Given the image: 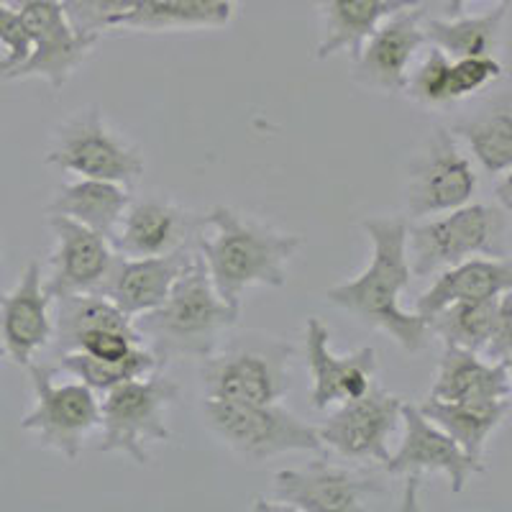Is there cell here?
Instances as JSON below:
<instances>
[{
  "label": "cell",
  "mask_w": 512,
  "mask_h": 512,
  "mask_svg": "<svg viewBox=\"0 0 512 512\" xmlns=\"http://www.w3.org/2000/svg\"><path fill=\"white\" fill-rule=\"evenodd\" d=\"M305 356L313 377L310 402L315 410H328L336 402L354 400L374 384L377 351L367 346L354 354L336 356L331 349V331L318 318H308L305 326Z\"/></svg>",
  "instance_id": "obj_17"
},
{
  "label": "cell",
  "mask_w": 512,
  "mask_h": 512,
  "mask_svg": "<svg viewBox=\"0 0 512 512\" xmlns=\"http://www.w3.org/2000/svg\"><path fill=\"white\" fill-rule=\"evenodd\" d=\"M198 221L192 213L167 198L131 200L116 236V251L123 256L169 254L187 244Z\"/></svg>",
  "instance_id": "obj_20"
},
{
  "label": "cell",
  "mask_w": 512,
  "mask_h": 512,
  "mask_svg": "<svg viewBox=\"0 0 512 512\" xmlns=\"http://www.w3.org/2000/svg\"><path fill=\"white\" fill-rule=\"evenodd\" d=\"M49 228L57 246L49 256L52 277L44 282L47 295L59 300L67 295L103 292L108 274L118 259V251L113 249L111 241L59 213H49Z\"/></svg>",
  "instance_id": "obj_15"
},
{
  "label": "cell",
  "mask_w": 512,
  "mask_h": 512,
  "mask_svg": "<svg viewBox=\"0 0 512 512\" xmlns=\"http://www.w3.org/2000/svg\"><path fill=\"white\" fill-rule=\"evenodd\" d=\"M510 213L500 205L466 203L438 218L408 226V262L413 277H428L446 267L487 256H510Z\"/></svg>",
  "instance_id": "obj_5"
},
{
  "label": "cell",
  "mask_w": 512,
  "mask_h": 512,
  "mask_svg": "<svg viewBox=\"0 0 512 512\" xmlns=\"http://www.w3.org/2000/svg\"><path fill=\"white\" fill-rule=\"evenodd\" d=\"M484 356L495 361H505V364L512 367V290L505 292V297H502L497 326L492 331V338H489Z\"/></svg>",
  "instance_id": "obj_34"
},
{
  "label": "cell",
  "mask_w": 512,
  "mask_h": 512,
  "mask_svg": "<svg viewBox=\"0 0 512 512\" xmlns=\"http://www.w3.org/2000/svg\"><path fill=\"white\" fill-rule=\"evenodd\" d=\"M203 418L213 436L221 438L233 454L251 461L323 448L318 428L277 402L249 405V402L203 400Z\"/></svg>",
  "instance_id": "obj_7"
},
{
  "label": "cell",
  "mask_w": 512,
  "mask_h": 512,
  "mask_svg": "<svg viewBox=\"0 0 512 512\" xmlns=\"http://www.w3.org/2000/svg\"><path fill=\"white\" fill-rule=\"evenodd\" d=\"M3 356H6V351H3V349H0V359H3Z\"/></svg>",
  "instance_id": "obj_37"
},
{
  "label": "cell",
  "mask_w": 512,
  "mask_h": 512,
  "mask_svg": "<svg viewBox=\"0 0 512 512\" xmlns=\"http://www.w3.org/2000/svg\"><path fill=\"white\" fill-rule=\"evenodd\" d=\"M139 0H59L67 24L82 36L98 39L103 31L123 29Z\"/></svg>",
  "instance_id": "obj_30"
},
{
  "label": "cell",
  "mask_w": 512,
  "mask_h": 512,
  "mask_svg": "<svg viewBox=\"0 0 512 512\" xmlns=\"http://www.w3.org/2000/svg\"><path fill=\"white\" fill-rule=\"evenodd\" d=\"M239 313V308L218 295L203 256L195 254L164 303L149 313L136 315L134 326L144 344L167 364L175 356H208L221 344L226 331L239 323Z\"/></svg>",
  "instance_id": "obj_3"
},
{
  "label": "cell",
  "mask_w": 512,
  "mask_h": 512,
  "mask_svg": "<svg viewBox=\"0 0 512 512\" xmlns=\"http://www.w3.org/2000/svg\"><path fill=\"white\" fill-rule=\"evenodd\" d=\"M420 413L454 438L466 454L482 461L489 436L510 413V397L500 400H433L425 397Z\"/></svg>",
  "instance_id": "obj_25"
},
{
  "label": "cell",
  "mask_w": 512,
  "mask_h": 512,
  "mask_svg": "<svg viewBox=\"0 0 512 512\" xmlns=\"http://www.w3.org/2000/svg\"><path fill=\"white\" fill-rule=\"evenodd\" d=\"M24 29L29 34V57L8 72L11 80L39 77L59 90L70 80L72 72L88 59L95 47L93 36H82L67 24L59 0H26L18 8Z\"/></svg>",
  "instance_id": "obj_14"
},
{
  "label": "cell",
  "mask_w": 512,
  "mask_h": 512,
  "mask_svg": "<svg viewBox=\"0 0 512 512\" xmlns=\"http://www.w3.org/2000/svg\"><path fill=\"white\" fill-rule=\"evenodd\" d=\"M502 297L505 292L484 297V300H461V303L446 305L428 320V331L436 333L446 346H459V349L484 354L497 326Z\"/></svg>",
  "instance_id": "obj_27"
},
{
  "label": "cell",
  "mask_w": 512,
  "mask_h": 512,
  "mask_svg": "<svg viewBox=\"0 0 512 512\" xmlns=\"http://www.w3.org/2000/svg\"><path fill=\"white\" fill-rule=\"evenodd\" d=\"M44 159L64 172L118 185H128L144 175L139 149L108 126L98 105L67 118L54 134V144Z\"/></svg>",
  "instance_id": "obj_8"
},
{
  "label": "cell",
  "mask_w": 512,
  "mask_h": 512,
  "mask_svg": "<svg viewBox=\"0 0 512 512\" xmlns=\"http://www.w3.org/2000/svg\"><path fill=\"white\" fill-rule=\"evenodd\" d=\"M203 223L213 233L208 239L198 233V254L228 305L241 310V297L254 285L285 287L287 264L303 246V236L251 221L226 205H216Z\"/></svg>",
  "instance_id": "obj_2"
},
{
  "label": "cell",
  "mask_w": 512,
  "mask_h": 512,
  "mask_svg": "<svg viewBox=\"0 0 512 512\" xmlns=\"http://www.w3.org/2000/svg\"><path fill=\"white\" fill-rule=\"evenodd\" d=\"M100 402V428L103 441L98 451L103 454H126L136 464L152 461L149 443H162L172 438L167 413L180 402L177 382L162 372V367L139 379L116 384L103 392Z\"/></svg>",
  "instance_id": "obj_6"
},
{
  "label": "cell",
  "mask_w": 512,
  "mask_h": 512,
  "mask_svg": "<svg viewBox=\"0 0 512 512\" xmlns=\"http://www.w3.org/2000/svg\"><path fill=\"white\" fill-rule=\"evenodd\" d=\"M451 134L466 141L477 162L489 175H505L512 167V105L502 98L492 103L487 111L454 126Z\"/></svg>",
  "instance_id": "obj_28"
},
{
  "label": "cell",
  "mask_w": 512,
  "mask_h": 512,
  "mask_svg": "<svg viewBox=\"0 0 512 512\" xmlns=\"http://www.w3.org/2000/svg\"><path fill=\"white\" fill-rule=\"evenodd\" d=\"M500 185H497L495 195H497V205H500L505 213H510L512 210V185H510V172H505V175H500Z\"/></svg>",
  "instance_id": "obj_35"
},
{
  "label": "cell",
  "mask_w": 512,
  "mask_h": 512,
  "mask_svg": "<svg viewBox=\"0 0 512 512\" xmlns=\"http://www.w3.org/2000/svg\"><path fill=\"white\" fill-rule=\"evenodd\" d=\"M159 367H164V361L149 346H136L131 354L116 361L93 359L82 351H64L59 354V364L54 372H67L80 379L82 384H88L90 390L105 392L128 379L146 377Z\"/></svg>",
  "instance_id": "obj_29"
},
{
  "label": "cell",
  "mask_w": 512,
  "mask_h": 512,
  "mask_svg": "<svg viewBox=\"0 0 512 512\" xmlns=\"http://www.w3.org/2000/svg\"><path fill=\"white\" fill-rule=\"evenodd\" d=\"M384 495L374 477L356 474L328 461H313L305 469L274 474L272 500H256V510L282 512H359L372 497Z\"/></svg>",
  "instance_id": "obj_11"
},
{
  "label": "cell",
  "mask_w": 512,
  "mask_h": 512,
  "mask_svg": "<svg viewBox=\"0 0 512 512\" xmlns=\"http://www.w3.org/2000/svg\"><path fill=\"white\" fill-rule=\"evenodd\" d=\"M512 395L510 364L487 361L477 351L446 346L438 364L433 400H500Z\"/></svg>",
  "instance_id": "obj_23"
},
{
  "label": "cell",
  "mask_w": 512,
  "mask_h": 512,
  "mask_svg": "<svg viewBox=\"0 0 512 512\" xmlns=\"http://www.w3.org/2000/svg\"><path fill=\"white\" fill-rule=\"evenodd\" d=\"M195 254L198 251H192L187 244L157 256L118 254L100 295L113 300L131 318L149 313L164 303V297L180 280V274L190 267Z\"/></svg>",
  "instance_id": "obj_18"
},
{
  "label": "cell",
  "mask_w": 512,
  "mask_h": 512,
  "mask_svg": "<svg viewBox=\"0 0 512 512\" xmlns=\"http://www.w3.org/2000/svg\"><path fill=\"white\" fill-rule=\"evenodd\" d=\"M477 192V172L461 152L448 128H436L420 157L413 162L408 182L410 218H428L472 203Z\"/></svg>",
  "instance_id": "obj_12"
},
{
  "label": "cell",
  "mask_w": 512,
  "mask_h": 512,
  "mask_svg": "<svg viewBox=\"0 0 512 512\" xmlns=\"http://www.w3.org/2000/svg\"><path fill=\"white\" fill-rule=\"evenodd\" d=\"M292 356L295 346L282 338L244 333L203 356L200 390L205 400L280 402L292 387Z\"/></svg>",
  "instance_id": "obj_4"
},
{
  "label": "cell",
  "mask_w": 512,
  "mask_h": 512,
  "mask_svg": "<svg viewBox=\"0 0 512 512\" xmlns=\"http://www.w3.org/2000/svg\"><path fill=\"white\" fill-rule=\"evenodd\" d=\"M405 93L420 105L428 108H441V105H451V59L441 52L438 47L428 49L415 70L408 72V85Z\"/></svg>",
  "instance_id": "obj_31"
},
{
  "label": "cell",
  "mask_w": 512,
  "mask_h": 512,
  "mask_svg": "<svg viewBox=\"0 0 512 512\" xmlns=\"http://www.w3.org/2000/svg\"><path fill=\"white\" fill-rule=\"evenodd\" d=\"M128 203H131V195L118 182L82 177V180L59 187L47 213H59V216L82 223L85 228L111 241L116 249L118 228H121Z\"/></svg>",
  "instance_id": "obj_24"
},
{
  "label": "cell",
  "mask_w": 512,
  "mask_h": 512,
  "mask_svg": "<svg viewBox=\"0 0 512 512\" xmlns=\"http://www.w3.org/2000/svg\"><path fill=\"white\" fill-rule=\"evenodd\" d=\"M507 11H510V3H500L495 11L482 13V16L428 18L423 21L425 41L441 49L448 59L492 54L500 44Z\"/></svg>",
  "instance_id": "obj_26"
},
{
  "label": "cell",
  "mask_w": 512,
  "mask_h": 512,
  "mask_svg": "<svg viewBox=\"0 0 512 512\" xmlns=\"http://www.w3.org/2000/svg\"><path fill=\"white\" fill-rule=\"evenodd\" d=\"M361 228L372 241V259L359 277L326 290L328 303L359 318L364 326L390 333L405 351H420L431 336L428 323L400 305V295L413 277L408 262V221L367 218Z\"/></svg>",
  "instance_id": "obj_1"
},
{
  "label": "cell",
  "mask_w": 512,
  "mask_h": 512,
  "mask_svg": "<svg viewBox=\"0 0 512 512\" xmlns=\"http://www.w3.org/2000/svg\"><path fill=\"white\" fill-rule=\"evenodd\" d=\"M466 3H469V0H446V13L451 18L461 16V13H464ZM500 3H512V0H500Z\"/></svg>",
  "instance_id": "obj_36"
},
{
  "label": "cell",
  "mask_w": 512,
  "mask_h": 512,
  "mask_svg": "<svg viewBox=\"0 0 512 512\" xmlns=\"http://www.w3.org/2000/svg\"><path fill=\"white\" fill-rule=\"evenodd\" d=\"M313 3L323 26V39L315 49L318 59H328L338 52H349L351 59H356L361 44L384 18L402 8L418 6V0H313Z\"/></svg>",
  "instance_id": "obj_22"
},
{
  "label": "cell",
  "mask_w": 512,
  "mask_h": 512,
  "mask_svg": "<svg viewBox=\"0 0 512 512\" xmlns=\"http://www.w3.org/2000/svg\"><path fill=\"white\" fill-rule=\"evenodd\" d=\"M502 77V64L492 54L451 59V98L464 100Z\"/></svg>",
  "instance_id": "obj_32"
},
{
  "label": "cell",
  "mask_w": 512,
  "mask_h": 512,
  "mask_svg": "<svg viewBox=\"0 0 512 512\" xmlns=\"http://www.w3.org/2000/svg\"><path fill=\"white\" fill-rule=\"evenodd\" d=\"M52 297L41 282L39 262H29L18 285L0 295V338L3 351L16 364H31L36 351L49 346L54 338V323L49 315Z\"/></svg>",
  "instance_id": "obj_19"
},
{
  "label": "cell",
  "mask_w": 512,
  "mask_h": 512,
  "mask_svg": "<svg viewBox=\"0 0 512 512\" xmlns=\"http://www.w3.org/2000/svg\"><path fill=\"white\" fill-rule=\"evenodd\" d=\"M402 402V397L372 384L364 395L341 402V408L320 425V443L344 459L384 464L390 459V438L400 428Z\"/></svg>",
  "instance_id": "obj_13"
},
{
  "label": "cell",
  "mask_w": 512,
  "mask_h": 512,
  "mask_svg": "<svg viewBox=\"0 0 512 512\" xmlns=\"http://www.w3.org/2000/svg\"><path fill=\"white\" fill-rule=\"evenodd\" d=\"M0 47L6 49L0 59V77H8V72L16 70L18 64L29 57V34H26L18 8H11L3 0H0Z\"/></svg>",
  "instance_id": "obj_33"
},
{
  "label": "cell",
  "mask_w": 512,
  "mask_h": 512,
  "mask_svg": "<svg viewBox=\"0 0 512 512\" xmlns=\"http://www.w3.org/2000/svg\"><path fill=\"white\" fill-rule=\"evenodd\" d=\"M34 390V408L24 415L21 428L39 436L41 446L54 448L64 459L75 461L90 433L100 428V400L88 384H54V369L26 364Z\"/></svg>",
  "instance_id": "obj_9"
},
{
  "label": "cell",
  "mask_w": 512,
  "mask_h": 512,
  "mask_svg": "<svg viewBox=\"0 0 512 512\" xmlns=\"http://www.w3.org/2000/svg\"><path fill=\"white\" fill-rule=\"evenodd\" d=\"M423 44V11L410 6L392 13L361 44L354 59L356 80L382 93H405L410 64Z\"/></svg>",
  "instance_id": "obj_16"
},
{
  "label": "cell",
  "mask_w": 512,
  "mask_h": 512,
  "mask_svg": "<svg viewBox=\"0 0 512 512\" xmlns=\"http://www.w3.org/2000/svg\"><path fill=\"white\" fill-rule=\"evenodd\" d=\"M433 282L423 295L415 300V313L428 323L441 308L461 300H484L502 292L512 290V262L505 259H487V256H474L466 262L446 267L436 272Z\"/></svg>",
  "instance_id": "obj_21"
},
{
  "label": "cell",
  "mask_w": 512,
  "mask_h": 512,
  "mask_svg": "<svg viewBox=\"0 0 512 512\" xmlns=\"http://www.w3.org/2000/svg\"><path fill=\"white\" fill-rule=\"evenodd\" d=\"M400 423V446L382 466L387 474H402V477L410 479L408 495H405L408 510L415 507V487H418L423 474H446L448 482H451V492L459 495L466 482L484 469L482 461L466 454L454 438L425 418L418 405L402 402Z\"/></svg>",
  "instance_id": "obj_10"
}]
</instances>
